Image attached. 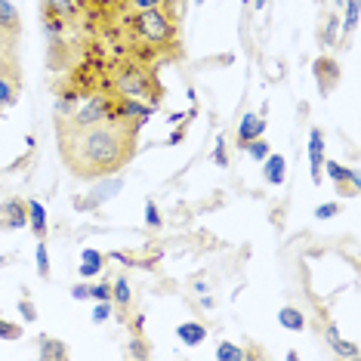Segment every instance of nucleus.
<instances>
[{"instance_id": "21", "label": "nucleus", "mask_w": 361, "mask_h": 361, "mask_svg": "<svg viewBox=\"0 0 361 361\" xmlns=\"http://www.w3.org/2000/svg\"><path fill=\"white\" fill-rule=\"evenodd\" d=\"M278 324L284 327V331H302L306 327V315H302L300 309H293V306H284L281 312H278Z\"/></svg>"}, {"instance_id": "34", "label": "nucleus", "mask_w": 361, "mask_h": 361, "mask_svg": "<svg viewBox=\"0 0 361 361\" xmlns=\"http://www.w3.org/2000/svg\"><path fill=\"white\" fill-rule=\"evenodd\" d=\"M19 336H22L19 324H10V322H4V318H0V340H19Z\"/></svg>"}, {"instance_id": "8", "label": "nucleus", "mask_w": 361, "mask_h": 361, "mask_svg": "<svg viewBox=\"0 0 361 361\" xmlns=\"http://www.w3.org/2000/svg\"><path fill=\"white\" fill-rule=\"evenodd\" d=\"M322 164H324V130L322 127H312L309 133V173L312 183H322Z\"/></svg>"}, {"instance_id": "20", "label": "nucleus", "mask_w": 361, "mask_h": 361, "mask_svg": "<svg viewBox=\"0 0 361 361\" xmlns=\"http://www.w3.org/2000/svg\"><path fill=\"white\" fill-rule=\"evenodd\" d=\"M80 99V93L78 90H62L59 96H56V102H53V111H56V118H71L75 114V105Z\"/></svg>"}, {"instance_id": "17", "label": "nucleus", "mask_w": 361, "mask_h": 361, "mask_svg": "<svg viewBox=\"0 0 361 361\" xmlns=\"http://www.w3.org/2000/svg\"><path fill=\"white\" fill-rule=\"evenodd\" d=\"M25 207H28V226H31V232H35V238L40 241V238H47V210H44V204L40 201H25Z\"/></svg>"}, {"instance_id": "18", "label": "nucleus", "mask_w": 361, "mask_h": 361, "mask_svg": "<svg viewBox=\"0 0 361 361\" xmlns=\"http://www.w3.org/2000/svg\"><path fill=\"white\" fill-rule=\"evenodd\" d=\"M105 269V253L99 250H84L80 253V278H93V275H99Z\"/></svg>"}, {"instance_id": "24", "label": "nucleus", "mask_w": 361, "mask_h": 361, "mask_svg": "<svg viewBox=\"0 0 361 361\" xmlns=\"http://www.w3.org/2000/svg\"><path fill=\"white\" fill-rule=\"evenodd\" d=\"M327 343H331L334 352H343V355H352V358L358 355V346H349V343H343V336H340V331H336L334 324L327 327Z\"/></svg>"}, {"instance_id": "40", "label": "nucleus", "mask_w": 361, "mask_h": 361, "mask_svg": "<svg viewBox=\"0 0 361 361\" xmlns=\"http://www.w3.org/2000/svg\"><path fill=\"white\" fill-rule=\"evenodd\" d=\"M201 306L204 309H213V297H210V293H201Z\"/></svg>"}, {"instance_id": "44", "label": "nucleus", "mask_w": 361, "mask_h": 361, "mask_svg": "<svg viewBox=\"0 0 361 361\" xmlns=\"http://www.w3.org/2000/svg\"><path fill=\"white\" fill-rule=\"evenodd\" d=\"M195 4H198V6H201V4H204V0H195Z\"/></svg>"}, {"instance_id": "27", "label": "nucleus", "mask_w": 361, "mask_h": 361, "mask_svg": "<svg viewBox=\"0 0 361 361\" xmlns=\"http://www.w3.org/2000/svg\"><path fill=\"white\" fill-rule=\"evenodd\" d=\"M35 257H37V275H40V278H50V250H47V241H44V238L37 241Z\"/></svg>"}, {"instance_id": "29", "label": "nucleus", "mask_w": 361, "mask_h": 361, "mask_svg": "<svg viewBox=\"0 0 361 361\" xmlns=\"http://www.w3.org/2000/svg\"><path fill=\"white\" fill-rule=\"evenodd\" d=\"M90 318H93V324H105V322H109V318H111V300H99V302H96L93 315H90Z\"/></svg>"}, {"instance_id": "33", "label": "nucleus", "mask_w": 361, "mask_h": 361, "mask_svg": "<svg viewBox=\"0 0 361 361\" xmlns=\"http://www.w3.org/2000/svg\"><path fill=\"white\" fill-rule=\"evenodd\" d=\"M154 6H164V0H127L130 13H145V10H154Z\"/></svg>"}, {"instance_id": "42", "label": "nucleus", "mask_w": 361, "mask_h": 361, "mask_svg": "<svg viewBox=\"0 0 361 361\" xmlns=\"http://www.w3.org/2000/svg\"><path fill=\"white\" fill-rule=\"evenodd\" d=\"M253 4H257V10H262V6H266L269 0H253Z\"/></svg>"}, {"instance_id": "38", "label": "nucleus", "mask_w": 361, "mask_h": 361, "mask_svg": "<svg viewBox=\"0 0 361 361\" xmlns=\"http://www.w3.org/2000/svg\"><path fill=\"white\" fill-rule=\"evenodd\" d=\"M71 300H90V284H78V287H71Z\"/></svg>"}, {"instance_id": "13", "label": "nucleus", "mask_w": 361, "mask_h": 361, "mask_svg": "<svg viewBox=\"0 0 361 361\" xmlns=\"http://www.w3.org/2000/svg\"><path fill=\"white\" fill-rule=\"evenodd\" d=\"M322 173L331 176L336 185L349 183L352 192H358V173H355V170H349V167H343L340 161H327V158H324V164H322Z\"/></svg>"}, {"instance_id": "30", "label": "nucleus", "mask_w": 361, "mask_h": 361, "mask_svg": "<svg viewBox=\"0 0 361 361\" xmlns=\"http://www.w3.org/2000/svg\"><path fill=\"white\" fill-rule=\"evenodd\" d=\"M358 25V0H346V22H343V31H355Z\"/></svg>"}, {"instance_id": "35", "label": "nucleus", "mask_w": 361, "mask_h": 361, "mask_svg": "<svg viewBox=\"0 0 361 361\" xmlns=\"http://www.w3.org/2000/svg\"><path fill=\"white\" fill-rule=\"evenodd\" d=\"M336 213H340V204H322V207H315V216L318 219H331V216H336Z\"/></svg>"}, {"instance_id": "37", "label": "nucleus", "mask_w": 361, "mask_h": 361, "mask_svg": "<svg viewBox=\"0 0 361 361\" xmlns=\"http://www.w3.org/2000/svg\"><path fill=\"white\" fill-rule=\"evenodd\" d=\"M19 312H22V318H25V322H35V318H37V315H35V306H31L28 300L19 302Z\"/></svg>"}, {"instance_id": "28", "label": "nucleus", "mask_w": 361, "mask_h": 361, "mask_svg": "<svg viewBox=\"0 0 361 361\" xmlns=\"http://www.w3.org/2000/svg\"><path fill=\"white\" fill-rule=\"evenodd\" d=\"M145 226H149V228H161L164 226V216H161L154 198H145Z\"/></svg>"}, {"instance_id": "11", "label": "nucleus", "mask_w": 361, "mask_h": 361, "mask_svg": "<svg viewBox=\"0 0 361 361\" xmlns=\"http://www.w3.org/2000/svg\"><path fill=\"white\" fill-rule=\"evenodd\" d=\"M40 13L59 16L65 22H75L80 16V0H40Z\"/></svg>"}, {"instance_id": "22", "label": "nucleus", "mask_w": 361, "mask_h": 361, "mask_svg": "<svg viewBox=\"0 0 361 361\" xmlns=\"http://www.w3.org/2000/svg\"><path fill=\"white\" fill-rule=\"evenodd\" d=\"M0 31H6V35L19 31V13L10 0H0Z\"/></svg>"}, {"instance_id": "15", "label": "nucleus", "mask_w": 361, "mask_h": 361, "mask_svg": "<svg viewBox=\"0 0 361 361\" xmlns=\"http://www.w3.org/2000/svg\"><path fill=\"white\" fill-rule=\"evenodd\" d=\"M176 336L183 346H201L204 340H207V327H204L201 322H183L176 327Z\"/></svg>"}, {"instance_id": "32", "label": "nucleus", "mask_w": 361, "mask_h": 361, "mask_svg": "<svg viewBox=\"0 0 361 361\" xmlns=\"http://www.w3.org/2000/svg\"><path fill=\"white\" fill-rule=\"evenodd\" d=\"M90 300H111V281H102V284H90Z\"/></svg>"}, {"instance_id": "1", "label": "nucleus", "mask_w": 361, "mask_h": 361, "mask_svg": "<svg viewBox=\"0 0 361 361\" xmlns=\"http://www.w3.org/2000/svg\"><path fill=\"white\" fill-rule=\"evenodd\" d=\"M62 161L78 179H102L127 167L136 152V124L105 121L93 127H75L65 118L56 121Z\"/></svg>"}, {"instance_id": "36", "label": "nucleus", "mask_w": 361, "mask_h": 361, "mask_svg": "<svg viewBox=\"0 0 361 361\" xmlns=\"http://www.w3.org/2000/svg\"><path fill=\"white\" fill-rule=\"evenodd\" d=\"M130 352H133L136 358H145V355H149V346H145V343H139V336H133V343H130Z\"/></svg>"}, {"instance_id": "16", "label": "nucleus", "mask_w": 361, "mask_h": 361, "mask_svg": "<svg viewBox=\"0 0 361 361\" xmlns=\"http://www.w3.org/2000/svg\"><path fill=\"white\" fill-rule=\"evenodd\" d=\"M37 352H40V358H44V361H62V358H68V346H65L62 340H56V336H40Z\"/></svg>"}, {"instance_id": "25", "label": "nucleus", "mask_w": 361, "mask_h": 361, "mask_svg": "<svg viewBox=\"0 0 361 361\" xmlns=\"http://www.w3.org/2000/svg\"><path fill=\"white\" fill-rule=\"evenodd\" d=\"M216 358L219 361H244V358H247V352L226 340V343H219V346H216Z\"/></svg>"}, {"instance_id": "31", "label": "nucleus", "mask_w": 361, "mask_h": 361, "mask_svg": "<svg viewBox=\"0 0 361 361\" xmlns=\"http://www.w3.org/2000/svg\"><path fill=\"white\" fill-rule=\"evenodd\" d=\"M213 164H216V167H228V152H226V139L223 136H216V149H213Z\"/></svg>"}, {"instance_id": "9", "label": "nucleus", "mask_w": 361, "mask_h": 361, "mask_svg": "<svg viewBox=\"0 0 361 361\" xmlns=\"http://www.w3.org/2000/svg\"><path fill=\"white\" fill-rule=\"evenodd\" d=\"M28 226V207L25 201L10 198L0 204V228H25Z\"/></svg>"}, {"instance_id": "10", "label": "nucleus", "mask_w": 361, "mask_h": 361, "mask_svg": "<svg viewBox=\"0 0 361 361\" xmlns=\"http://www.w3.org/2000/svg\"><path fill=\"white\" fill-rule=\"evenodd\" d=\"M124 188V179H121L118 173H111V176H102V183L96 185V192L90 195V201L87 204H80V207H99V204H105V201H111L114 195Z\"/></svg>"}, {"instance_id": "19", "label": "nucleus", "mask_w": 361, "mask_h": 361, "mask_svg": "<svg viewBox=\"0 0 361 361\" xmlns=\"http://www.w3.org/2000/svg\"><path fill=\"white\" fill-rule=\"evenodd\" d=\"M40 28H44V35L50 37V44H59L62 35L68 31V22L59 19V16H47V13H40Z\"/></svg>"}, {"instance_id": "6", "label": "nucleus", "mask_w": 361, "mask_h": 361, "mask_svg": "<svg viewBox=\"0 0 361 361\" xmlns=\"http://www.w3.org/2000/svg\"><path fill=\"white\" fill-rule=\"evenodd\" d=\"M19 78H16V68L13 65H0V111L4 109H13L19 102Z\"/></svg>"}, {"instance_id": "39", "label": "nucleus", "mask_w": 361, "mask_h": 361, "mask_svg": "<svg viewBox=\"0 0 361 361\" xmlns=\"http://www.w3.org/2000/svg\"><path fill=\"white\" fill-rule=\"evenodd\" d=\"M192 290H195V293H207L210 287H207V281H195V284H192Z\"/></svg>"}, {"instance_id": "5", "label": "nucleus", "mask_w": 361, "mask_h": 361, "mask_svg": "<svg viewBox=\"0 0 361 361\" xmlns=\"http://www.w3.org/2000/svg\"><path fill=\"white\" fill-rule=\"evenodd\" d=\"M154 109H158V105H152V102L130 99V96H114V121H121V124L142 127L154 114Z\"/></svg>"}, {"instance_id": "3", "label": "nucleus", "mask_w": 361, "mask_h": 361, "mask_svg": "<svg viewBox=\"0 0 361 361\" xmlns=\"http://www.w3.org/2000/svg\"><path fill=\"white\" fill-rule=\"evenodd\" d=\"M130 25H133L136 37L145 40L149 47H170L176 44V16L167 13L164 6L145 13H133L130 16Z\"/></svg>"}, {"instance_id": "43", "label": "nucleus", "mask_w": 361, "mask_h": 361, "mask_svg": "<svg viewBox=\"0 0 361 361\" xmlns=\"http://www.w3.org/2000/svg\"><path fill=\"white\" fill-rule=\"evenodd\" d=\"M340 4H346V0H336V6H340Z\"/></svg>"}, {"instance_id": "14", "label": "nucleus", "mask_w": 361, "mask_h": 361, "mask_svg": "<svg viewBox=\"0 0 361 361\" xmlns=\"http://www.w3.org/2000/svg\"><path fill=\"white\" fill-rule=\"evenodd\" d=\"M262 164H266V167H262V176H266V183H269V185H281L284 176H287V161H284V154H272V152H269Z\"/></svg>"}, {"instance_id": "12", "label": "nucleus", "mask_w": 361, "mask_h": 361, "mask_svg": "<svg viewBox=\"0 0 361 361\" xmlns=\"http://www.w3.org/2000/svg\"><path fill=\"white\" fill-rule=\"evenodd\" d=\"M315 78H318L322 93L327 96L334 90L336 80H340V65H336L334 59H327V56H322V59H315Z\"/></svg>"}, {"instance_id": "4", "label": "nucleus", "mask_w": 361, "mask_h": 361, "mask_svg": "<svg viewBox=\"0 0 361 361\" xmlns=\"http://www.w3.org/2000/svg\"><path fill=\"white\" fill-rule=\"evenodd\" d=\"M75 127H93V124H105V121H114V96L109 93H96L84 109L75 111L71 118H65Z\"/></svg>"}, {"instance_id": "7", "label": "nucleus", "mask_w": 361, "mask_h": 361, "mask_svg": "<svg viewBox=\"0 0 361 361\" xmlns=\"http://www.w3.org/2000/svg\"><path fill=\"white\" fill-rule=\"evenodd\" d=\"M259 136H266V118H262V114H244L241 124L235 130V145L244 149V145L253 142V139H259Z\"/></svg>"}, {"instance_id": "41", "label": "nucleus", "mask_w": 361, "mask_h": 361, "mask_svg": "<svg viewBox=\"0 0 361 361\" xmlns=\"http://www.w3.org/2000/svg\"><path fill=\"white\" fill-rule=\"evenodd\" d=\"M183 136H185V130H176L173 136H170V145H176V142H183Z\"/></svg>"}, {"instance_id": "2", "label": "nucleus", "mask_w": 361, "mask_h": 361, "mask_svg": "<svg viewBox=\"0 0 361 361\" xmlns=\"http://www.w3.org/2000/svg\"><path fill=\"white\" fill-rule=\"evenodd\" d=\"M109 96H130V99H149L152 105H158L161 84L154 78L152 68L139 62H124L111 71V93Z\"/></svg>"}, {"instance_id": "23", "label": "nucleus", "mask_w": 361, "mask_h": 361, "mask_svg": "<svg viewBox=\"0 0 361 361\" xmlns=\"http://www.w3.org/2000/svg\"><path fill=\"white\" fill-rule=\"evenodd\" d=\"M130 300H133V290H130V281L124 275L111 281V302H118V309H127Z\"/></svg>"}, {"instance_id": "26", "label": "nucleus", "mask_w": 361, "mask_h": 361, "mask_svg": "<svg viewBox=\"0 0 361 361\" xmlns=\"http://www.w3.org/2000/svg\"><path fill=\"white\" fill-rule=\"evenodd\" d=\"M244 152H247V158L250 161H257V164H262V161H266V154L269 152H272V149H269V142H266V139H253V142H247V145H244Z\"/></svg>"}]
</instances>
